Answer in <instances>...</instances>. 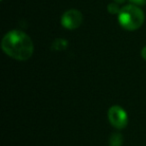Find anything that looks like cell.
I'll return each instance as SVG.
<instances>
[{
	"label": "cell",
	"instance_id": "2",
	"mask_svg": "<svg viewBox=\"0 0 146 146\" xmlns=\"http://www.w3.org/2000/svg\"><path fill=\"white\" fill-rule=\"evenodd\" d=\"M118 22L124 29L133 31L140 28L144 22V13L136 5H126L118 13Z\"/></svg>",
	"mask_w": 146,
	"mask_h": 146
},
{
	"label": "cell",
	"instance_id": "1",
	"mask_svg": "<svg viewBox=\"0 0 146 146\" xmlns=\"http://www.w3.org/2000/svg\"><path fill=\"white\" fill-rule=\"evenodd\" d=\"M1 47L5 54L19 61L28 60L34 51L31 38L20 30H11L6 33L2 39Z\"/></svg>",
	"mask_w": 146,
	"mask_h": 146
},
{
	"label": "cell",
	"instance_id": "6",
	"mask_svg": "<svg viewBox=\"0 0 146 146\" xmlns=\"http://www.w3.org/2000/svg\"><path fill=\"white\" fill-rule=\"evenodd\" d=\"M123 142V137L120 133H113L110 137L109 144L110 146H121Z\"/></svg>",
	"mask_w": 146,
	"mask_h": 146
},
{
	"label": "cell",
	"instance_id": "7",
	"mask_svg": "<svg viewBox=\"0 0 146 146\" xmlns=\"http://www.w3.org/2000/svg\"><path fill=\"white\" fill-rule=\"evenodd\" d=\"M108 12L111 14H118L120 12V8L118 6V3H110L107 7Z\"/></svg>",
	"mask_w": 146,
	"mask_h": 146
},
{
	"label": "cell",
	"instance_id": "9",
	"mask_svg": "<svg viewBox=\"0 0 146 146\" xmlns=\"http://www.w3.org/2000/svg\"><path fill=\"white\" fill-rule=\"evenodd\" d=\"M141 56H142V58L145 59V60H146V46L144 47L143 49H142V51H141Z\"/></svg>",
	"mask_w": 146,
	"mask_h": 146
},
{
	"label": "cell",
	"instance_id": "10",
	"mask_svg": "<svg viewBox=\"0 0 146 146\" xmlns=\"http://www.w3.org/2000/svg\"><path fill=\"white\" fill-rule=\"evenodd\" d=\"M115 1V3H118V4H121V3H124L126 1V0H114Z\"/></svg>",
	"mask_w": 146,
	"mask_h": 146
},
{
	"label": "cell",
	"instance_id": "4",
	"mask_svg": "<svg viewBox=\"0 0 146 146\" xmlns=\"http://www.w3.org/2000/svg\"><path fill=\"white\" fill-rule=\"evenodd\" d=\"M83 16L80 11L76 9H70L67 10L61 17V24L64 28L73 30L76 29L82 24Z\"/></svg>",
	"mask_w": 146,
	"mask_h": 146
},
{
	"label": "cell",
	"instance_id": "8",
	"mask_svg": "<svg viewBox=\"0 0 146 146\" xmlns=\"http://www.w3.org/2000/svg\"><path fill=\"white\" fill-rule=\"evenodd\" d=\"M129 2H131L133 5H137V6H142V5L146 4V0H128Z\"/></svg>",
	"mask_w": 146,
	"mask_h": 146
},
{
	"label": "cell",
	"instance_id": "3",
	"mask_svg": "<svg viewBox=\"0 0 146 146\" xmlns=\"http://www.w3.org/2000/svg\"><path fill=\"white\" fill-rule=\"evenodd\" d=\"M108 119L113 127L116 129H123L128 123L126 111L118 105H114L108 110Z\"/></svg>",
	"mask_w": 146,
	"mask_h": 146
},
{
	"label": "cell",
	"instance_id": "5",
	"mask_svg": "<svg viewBox=\"0 0 146 146\" xmlns=\"http://www.w3.org/2000/svg\"><path fill=\"white\" fill-rule=\"evenodd\" d=\"M68 46V42L67 40L62 38H57L54 42L52 43V49L53 50H57V51H62L65 50Z\"/></svg>",
	"mask_w": 146,
	"mask_h": 146
}]
</instances>
